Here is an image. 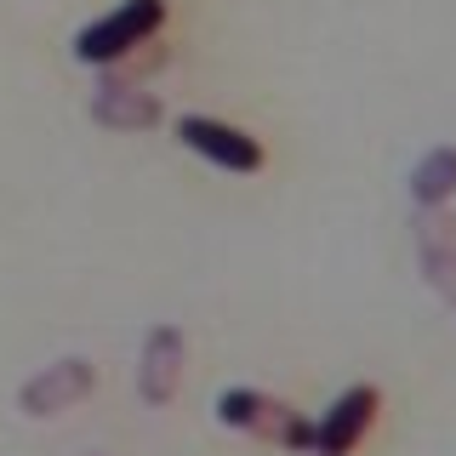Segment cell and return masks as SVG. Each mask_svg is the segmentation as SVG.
<instances>
[{"label": "cell", "mask_w": 456, "mask_h": 456, "mask_svg": "<svg viewBox=\"0 0 456 456\" xmlns=\"http://www.w3.org/2000/svg\"><path fill=\"white\" fill-rule=\"evenodd\" d=\"M211 417L223 428H234V434L268 439V445H285V451H308V439H314V422L303 411L263 394V388H223L211 399Z\"/></svg>", "instance_id": "6da1fadb"}, {"label": "cell", "mask_w": 456, "mask_h": 456, "mask_svg": "<svg viewBox=\"0 0 456 456\" xmlns=\"http://www.w3.org/2000/svg\"><path fill=\"white\" fill-rule=\"evenodd\" d=\"M160 28H166V0H120L114 12L86 23L80 35L69 40V52H75V63H86V69H109L132 46L154 40Z\"/></svg>", "instance_id": "7a4b0ae2"}, {"label": "cell", "mask_w": 456, "mask_h": 456, "mask_svg": "<svg viewBox=\"0 0 456 456\" xmlns=\"http://www.w3.org/2000/svg\"><path fill=\"white\" fill-rule=\"evenodd\" d=\"M171 132H177V142L189 154H200V160L217 166V171H234V177H251V171L268 166L263 137H251L246 126H234V120H217V114H183Z\"/></svg>", "instance_id": "3957f363"}, {"label": "cell", "mask_w": 456, "mask_h": 456, "mask_svg": "<svg viewBox=\"0 0 456 456\" xmlns=\"http://www.w3.org/2000/svg\"><path fill=\"white\" fill-rule=\"evenodd\" d=\"M92 388H97V365L86 360V354H63V360L40 365L18 388V411L28 422H46V417H63V411L86 405Z\"/></svg>", "instance_id": "277c9868"}, {"label": "cell", "mask_w": 456, "mask_h": 456, "mask_svg": "<svg viewBox=\"0 0 456 456\" xmlns=\"http://www.w3.org/2000/svg\"><path fill=\"white\" fill-rule=\"evenodd\" d=\"M377 411H382V388H377V382H354V388H342L331 405L320 411V422H314L308 456H354L365 445Z\"/></svg>", "instance_id": "5b68a950"}, {"label": "cell", "mask_w": 456, "mask_h": 456, "mask_svg": "<svg viewBox=\"0 0 456 456\" xmlns=\"http://www.w3.org/2000/svg\"><path fill=\"white\" fill-rule=\"evenodd\" d=\"M183 370H189V337L177 325H149L137 348V399L149 411H166L183 394Z\"/></svg>", "instance_id": "8992f818"}, {"label": "cell", "mask_w": 456, "mask_h": 456, "mask_svg": "<svg viewBox=\"0 0 456 456\" xmlns=\"http://www.w3.org/2000/svg\"><path fill=\"white\" fill-rule=\"evenodd\" d=\"M411 240H417L422 280L434 285V297L456 314V217L451 211H422L417 228H411Z\"/></svg>", "instance_id": "52a82bcc"}, {"label": "cell", "mask_w": 456, "mask_h": 456, "mask_svg": "<svg viewBox=\"0 0 456 456\" xmlns=\"http://www.w3.org/2000/svg\"><path fill=\"white\" fill-rule=\"evenodd\" d=\"M92 120L103 132H154L166 120V103L149 92V86H114V80H97L92 92Z\"/></svg>", "instance_id": "ba28073f"}, {"label": "cell", "mask_w": 456, "mask_h": 456, "mask_svg": "<svg viewBox=\"0 0 456 456\" xmlns=\"http://www.w3.org/2000/svg\"><path fill=\"white\" fill-rule=\"evenodd\" d=\"M405 189H411V206H417V211H445L451 200H456V142L428 149L422 160L411 166Z\"/></svg>", "instance_id": "9c48e42d"}, {"label": "cell", "mask_w": 456, "mask_h": 456, "mask_svg": "<svg viewBox=\"0 0 456 456\" xmlns=\"http://www.w3.org/2000/svg\"><path fill=\"white\" fill-rule=\"evenodd\" d=\"M166 63H171V46H166L160 35H154V40H142V46H132V52L120 57V63H109V69H103V80H114V86H142V80L154 75V69H166Z\"/></svg>", "instance_id": "30bf717a"}, {"label": "cell", "mask_w": 456, "mask_h": 456, "mask_svg": "<svg viewBox=\"0 0 456 456\" xmlns=\"http://www.w3.org/2000/svg\"><path fill=\"white\" fill-rule=\"evenodd\" d=\"M86 456H109V451H86Z\"/></svg>", "instance_id": "8fae6325"}]
</instances>
